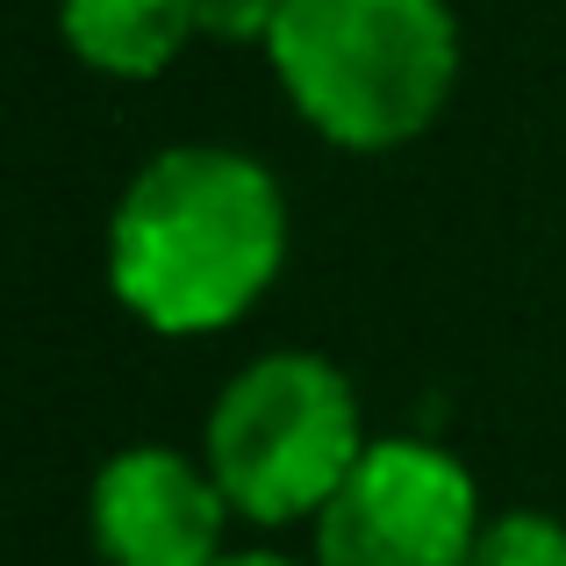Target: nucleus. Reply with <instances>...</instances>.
I'll list each match as a JSON object with an SVG mask.
<instances>
[{
  "label": "nucleus",
  "instance_id": "obj_1",
  "mask_svg": "<svg viewBox=\"0 0 566 566\" xmlns=\"http://www.w3.org/2000/svg\"><path fill=\"white\" fill-rule=\"evenodd\" d=\"M287 259V201L273 172L222 144H172L123 187L108 222V280L129 316L166 337L230 331Z\"/></svg>",
  "mask_w": 566,
  "mask_h": 566
},
{
  "label": "nucleus",
  "instance_id": "obj_2",
  "mask_svg": "<svg viewBox=\"0 0 566 566\" xmlns=\"http://www.w3.org/2000/svg\"><path fill=\"white\" fill-rule=\"evenodd\" d=\"M265 51L287 101L345 151L423 137L459 80L444 0H280Z\"/></svg>",
  "mask_w": 566,
  "mask_h": 566
},
{
  "label": "nucleus",
  "instance_id": "obj_3",
  "mask_svg": "<svg viewBox=\"0 0 566 566\" xmlns=\"http://www.w3.org/2000/svg\"><path fill=\"white\" fill-rule=\"evenodd\" d=\"M359 395L316 352H265L216 395L201 430V459L237 516L280 531L316 524L323 502L352 481L366 459Z\"/></svg>",
  "mask_w": 566,
  "mask_h": 566
},
{
  "label": "nucleus",
  "instance_id": "obj_4",
  "mask_svg": "<svg viewBox=\"0 0 566 566\" xmlns=\"http://www.w3.org/2000/svg\"><path fill=\"white\" fill-rule=\"evenodd\" d=\"M473 473L423 438H374L316 516V566H473Z\"/></svg>",
  "mask_w": 566,
  "mask_h": 566
},
{
  "label": "nucleus",
  "instance_id": "obj_5",
  "mask_svg": "<svg viewBox=\"0 0 566 566\" xmlns=\"http://www.w3.org/2000/svg\"><path fill=\"white\" fill-rule=\"evenodd\" d=\"M230 495L216 488L208 459H180L172 444H129L94 473L86 524L108 566H216Z\"/></svg>",
  "mask_w": 566,
  "mask_h": 566
},
{
  "label": "nucleus",
  "instance_id": "obj_6",
  "mask_svg": "<svg viewBox=\"0 0 566 566\" xmlns=\"http://www.w3.org/2000/svg\"><path fill=\"white\" fill-rule=\"evenodd\" d=\"M57 22L72 51L115 80H151L180 57L187 36H201L193 0H65Z\"/></svg>",
  "mask_w": 566,
  "mask_h": 566
},
{
  "label": "nucleus",
  "instance_id": "obj_7",
  "mask_svg": "<svg viewBox=\"0 0 566 566\" xmlns=\"http://www.w3.org/2000/svg\"><path fill=\"white\" fill-rule=\"evenodd\" d=\"M473 566H566V524L545 510L488 516L481 545H473Z\"/></svg>",
  "mask_w": 566,
  "mask_h": 566
},
{
  "label": "nucleus",
  "instance_id": "obj_8",
  "mask_svg": "<svg viewBox=\"0 0 566 566\" xmlns=\"http://www.w3.org/2000/svg\"><path fill=\"white\" fill-rule=\"evenodd\" d=\"M193 22L216 43H265L280 22V0H193Z\"/></svg>",
  "mask_w": 566,
  "mask_h": 566
},
{
  "label": "nucleus",
  "instance_id": "obj_9",
  "mask_svg": "<svg viewBox=\"0 0 566 566\" xmlns=\"http://www.w3.org/2000/svg\"><path fill=\"white\" fill-rule=\"evenodd\" d=\"M216 566H302V559H280V553H222Z\"/></svg>",
  "mask_w": 566,
  "mask_h": 566
}]
</instances>
